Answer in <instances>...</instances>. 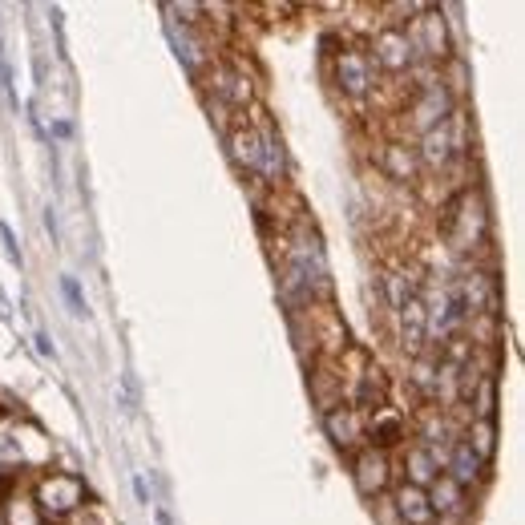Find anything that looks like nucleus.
<instances>
[{
	"label": "nucleus",
	"instance_id": "5",
	"mask_svg": "<svg viewBox=\"0 0 525 525\" xmlns=\"http://www.w3.org/2000/svg\"><path fill=\"white\" fill-rule=\"evenodd\" d=\"M404 33H408L416 57H425L429 65L449 61V29H445L441 9L425 5V9H420V17H412V29H404Z\"/></svg>",
	"mask_w": 525,
	"mask_h": 525
},
{
	"label": "nucleus",
	"instance_id": "22",
	"mask_svg": "<svg viewBox=\"0 0 525 525\" xmlns=\"http://www.w3.org/2000/svg\"><path fill=\"white\" fill-rule=\"evenodd\" d=\"M0 525H45V517H41V509L33 505V497L13 493V497L5 501V521H0Z\"/></svg>",
	"mask_w": 525,
	"mask_h": 525
},
{
	"label": "nucleus",
	"instance_id": "11",
	"mask_svg": "<svg viewBox=\"0 0 525 525\" xmlns=\"http://www.w3.org/2000/svg\"><path fill=\"white\" fill-rule=\"evenodd\" d=\"M396 320H400V340H404V348L412 352V356H420L425 352V344H429V315H425V295H412L400 311H396Z\"/></svg>",
	"mask_w": 525,
	"mask_h": 525
},
{
	"label": "nucleus",
	"instance_id": "20",
	"mask_svg": "<svg viewBox=\"0 0 525 525\" xmlns=\"http://www.w3.org/2000/svg\"><path fill=\"white\" fill-rule=\"evenodd\" d=\"M425 493H429L433 513H441V517H461V513H469V497H465V489H461L457 481H449L445 473H441Z\"/></svg>",
	"mask_w": 525,
	"mask_h": 525
},
{
	"label": "nucleus",
	"instance_id": "9",
	"mask_svg": "<svg viewBox=\"0 0 525 525\" xmlns=\"http://www.w3.org/2000/svg\"><path fill=\"white\" fill-rule=\"evenodd\" d=\"M376 170H380V178H388L396 186H412L416 174H420V162H416V150L404 138H388L376 150Z\"/></svg>",
	"mask_w": 525,
	"mask_h": 525
},
{
	"label": "nucleus",
	"instance_id": "24",
	"mask_svg": "<svg viewBox=\"0 0 525 525\" xmlns=\"http://www.w3.org/2000/svg\"><path fill=\"white\" fill-rule=\"evenodd\" d=\"M0 239H5L9 259H13V263H21V247H17V235H13V227H9V223H0Z\"/></svg>",
	"mask_w": 525,
	"mask_h": 525
},
{
	"label": "nucleus",
	"instance_id": "12",
	"mask_svg": "<svg viewBox=\"0 0 525 525\" xmlns=\"http://www.w3.org/2000/svg\"><path fill=\"white\" fill-rule=\"evenodd\" d=\"M311 400L320 404V412L348 404V384H344V372H336V360L315 364V372H311Z\"/></svg>",
	"mask_w": 525,
	"mask_h": 525
},
{
	"label": "nucleus",
	"instance_id": "10",
	"mask_svg": "<svg viewBox=\"0 0 525 525\" xmlns=\"http://www.w3.org/2000/svg\"><path fill=\"white\" fill-rule=\"evenodd\" d=\"M324 433L332 437V445H336V449L352 453V449L364 441V412H356L352 404L328 408V412H324Z\"/></svg>",
	"mask_w": 525,
	"mask_h": 525
},
{
	"label": "nucleus",
	"instance_id": "6",
	"mask_svg": "<svg viewBox=\"0 0 525 525\" xmlns=\"http://www.w3.org/2000/svg\"><path fill=\"white\" fill-rule=\"evenodd\" d=\"M368 57H372L376 73H388V77L412 73V65H416V53H412V41H408V33H404V29H388V25H384V29L372 37V49H368Z\"/></svg>",
	"mask_w": 525,
	"mask_h": 525
},
{
	"label": "nucleus",
	"instance_id": "13",
	"mask_svg": "<svg viewBox=\"0 0 525 525\" xmlns=\"http://www.w3.org/2000/svg\"><path fill=\"white\" fill-rule=\"evenodd\" d=\"M215 97L223 105H235V110H247L251 97H255L251 73L243 65H215Z\"/></svg>",
	"mask_w": 525,
	"mask_h": 525
},
{
	"label": "nucleus",
	"instance_id": "3",
	"mask_svg": "<svg viewBox=\"0 0 525 525\" xmlns=\"http://www.w3.org/2000/svg\"><path fill=\"white\" fill-rule=\"evenodd\" d=\"M449 118H453V93H449L445 77L433 81V85H420L416 97H412V105L404 110V122H408L416 134H429V130L445 126Z\"/></svg>",
	"mask_w": 525,
	"mask_h": 525
},
{
	"label": "nucleus",
	"instance_id": "14",
	"mask_svg": "<svg viewBox=\"0 0 525 525\" xmlns=\"http://www.w3.org/2000/svg\"><path fill=\"white\" fill-rule=\"evenodd\" d=\"M388 505H392V513H396L400 525H433L437 521V513L429 505V493L416 489V485H396V493H392Z\"/></svg>",
	"mask_w": 525,
	"mask_h": 525
},
{
	"label": "nucleus",
	"instance_id": "18",
	"mask_svg": "<svg viewBox=\"0 0 525 525\" xmlns=\"http://www.w3.org/2000/svg\"><path fill=\"white\" fill-rule=\"evenodd\" d=\"M227 150H231V158H235L239 170L259 174V158H263V150H259V130H255V126L239 122V126L227 134Z\"/></svg>",
	"mask_w": 525,
	"mask_h": 525
},
{
	"label": "nucleus",
	"instance_id": "25",
	"mask_svg": "<svg viewBox=\"0 0 525 525\" xmlns=\"http://www.w3.org/2000/svg\"><path fill=\"white\" fill-rule=\"evenodd\" d=\"M61 287H65V295H69L73 311H85V303H81V291H77V283H73V279H61Z\"/></svg>",
	"mask_w": 525,
	"mask_h": 525
},
{
	"label": "nucleus",
	"instance_id": "7",
	"mask_svg": "<svg viewBox=\"0 0 525 525\" xmlns=\"http://www.w3.org/2000/svg\"><path fill=\"white\" fill-rule=\"evenodd\" d=\"M364 441H368V449H380V453L404 445L408 441V416L400 408H392V404L372 408L368 420H364Z\"/></svg>",
	"mask_w": 525,
	"mask_h": 525
},
{
	"label": "nucleus",
	"instance_id": "17",
	"mask_svg": "<svg viewBox=\"0 0 525 525\" xmlns=\"http://www.w3.org/2000/svg\"><path fill=\"white\" fill-rule=\"evenodd\" d=\"M255 130H259V150H263V158H259V178L271 182V186H279L283 174H287V162H283V138H279V130H275L267 118H263Z\"/></svg>",
	"mask_w": 525,
	"mask_h": 525
},
{
	"label": "nucleus",
	"instance_id": "16",
	"mask_svg": "<svg viewBox=\"0 0 525 525\" xmlns=\"http://www.w3.org/2000/svg\"><path fill=\"white\" fill-rule=\"evenodd\" d=\"M412 150H416V162H420V166L441 174V170L457 158L453 138H449V122H445V126H437V130H429V134H420V142H416Z\"/></svg>",
	"mask_w": 525,
	"mask_h": 525
},
{
	"label": "nucleus",
	"instance_id": "15",
	"mask_svg": "<svg viewBox=\"0 0 525 525\" xmlns=\"http://www.w3.org/2000/svg\"><path fill=\"white\" fill-rule=\"evenodd\" d=\"M485 473H489V465H485L465 441H453V445H449V453H445V477H449V481H457L461 489H469V485H481Z\"/></svg>",
	"mask_w": 525,
	"mask_h": 525
},
{
	"label": "nucleus",
	"instance_id": "2",
	"mask_svg": "<svg viewBox=\"0 0 525 525\" xmlns=\"http://www.w3.org/2000/svg\"><path fill=\"white\" fill-rule=\"evenodd\" d=\"M33 505L41 509L45 521H65V517H73L81 505H89V489H85L81 477L61 473V469H49V473H41L37 485H33Z\"/></svg>",
	"mask_w": 525,
	"mask_h": 525
},
{
	"label": "nucleus",
	"instance_id": "21",
	"mask_svg": "<svg viewBox=\"0 0 525 525\" xmlns=\"http://www.w3.org/2000/svg\"><path fill=\"white\" fill-rule=\"evenodd\" d=\"M485 465L493 461V453H497V420H473V425L465 429V437H461Z\"/></svg>",
	"mask_w": 525,
	"mask_h": 525
},
{
	"label": "nucleus",
	"instance_id": "8",
	"mask_svg": "<svg viewBox=\"0 0 525 525\" xmlns=\"http://www.w3.org/2000/svg\"><path fill=\"white\" fill-rule=\"evenodd\" d=\"M352 481H356L360 497H380V493H388V485H392V457L364 445V449L352 457Z\"/></svg>",
	"mask_w": 525,
	"mask_h": 525
},
{
	"label": "nucleus",
	"instance_id": "4",
	"mask_svg": "<svg viewBox=\"0 0 525 525\" xmlns=\"http://www.w3.org/2000/svg\"><path fill=\"white\" fill-rule=\"evenodd\" d=\"M332 77H336V85L344 89V97H368V93L376 89V65H372L368 49H360V45L336 49Z\"/></svg>",
	"mask_w": 525,
	"mask_h": 525
},
{
	"label": "nucleus",
	"instance_id": "1",
	"mask_svg": "<svg viewBox=\"0 0 525 525\" xmlns=\"http://www.w3.org/2000/svg\"><path fill=\"white\" fill-rule=\"evenodd\" d=\"M489 231V215H485V202L473 190H461L445 202V215H441V235L449 239L453 251H477L485 243Z\"/></svg>",
	"mask_w": 525,
	"mask_h": 525
},
{
	"label": "nucleus",
	"instance_id": "23",
	"mask_svg": "<svg viewBox=\"0 0 525 525\" xmlns=\"http://www.w3.org/2000/svg\"><path fill=\"white\" fill-rule=\"evenodd\" d=\"M469 400H473V420H493L497 416V376L485 372Z\"/></svg>",
	"mask_w": 525,
	"mask_h": 525
},
{
	"label": "nucleus",
	"instance_id": "19",
	"mask_svg": "<svg viewBox=\"0 0 525 525\" xmlns=\"http://www.w3.org/2000/svg\"><path fill=\"white\" fill-rule=\"evenodd\" d=\"M437 477H441V461H437V453H429L425 445H412V449L404 453V485L429 489Z\"/></svg>",
	"mask_w": 525,
	"mask_h": 525
}]
</instances>
